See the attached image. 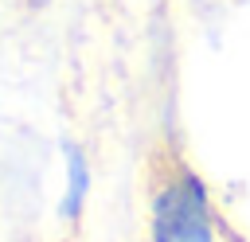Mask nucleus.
Segmentation results:
<instances>
[{
    "label": "nucleus",
    "instance_id": "1",
    "mask_svg": "<svg viewBox=\"0 0 250 242\" xmlns=\"http://www.w3.org/2000/svg\"><path fill=\"white\" fill-rule=\"evenodd\" d=\"M148 230L152 242H215V211L207 183L176 152H168L152 172Z\"/></svg>",
    "mask_w": 250,
    "mask_h": 242
},
{
    "label": "nucleus",
    "instance_id": "2",
    "mask_svg": "<svg viewBox=\"0 0 250 242\" xmlns=\"http://www.w3.org/2000/svg\"><path fill=\"white\" fill-rule=\"evenodd\" d=\"M82 191H86V168H82V156L70 152V191H66V211H78Z\"/></svg>",
    "mask_w": 250,
    "mask_h": 242
},
{
    "label": "nucleus",
    "instance_id": "3",
    "mask_svg": "<svg viewBox=\"0 0 250 242\" xmlns=\"http://www.w3.org/2000/svg\"><path fill=\"white\" fill-rule=\"evenodd\" d=\"M27 4H47V0H27Z\"/></svg>",
    "mask_w": 250,
    "mask_h": 242
}]
</instances>
